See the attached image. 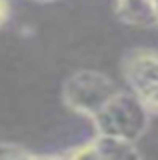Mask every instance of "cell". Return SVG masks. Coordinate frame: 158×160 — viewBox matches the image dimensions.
<instances>
[{
    "instance_id": "cell-1",
    "label": "cell",
    "mask_w": 158,
    "mask_h": 160,
    "mask_svg": "<svg viewBox=\"0 0 158 160\" xmlns=\"http://www.w3.org/2000/svg\"><path fill=\"white\" fill-rule=\"evenodd\" d=\"M90 120L96 128V134H108L138 142L148 128L150 112L136 92L120 90Z\"/></svg>"
},
{
    "instance_id": "cell-2",
    "label": "cell",
    "mask_w": 158,
    "mask_h": 160,
    "mask_svg": "<svg viewBox=\"0 0 158 160\" xmlns=\"http://www.w3.org/2000/svg\"><path fill=\"white\" fill-rule=\"evenodd\" d=\"M120 90L114 80L98 70H78L64 80L62 100L72 112L92 118Z\"/></svg>"
},
{
    "instance_id": "cell-3",
    "label": "cell",
    "mask_w": 158,
    "mask_h": 160,
    "mask_svg": "<svg viewBox=\"0 0 158 160\" xmlns=\"http://www.w3.org/2000/svg\"><path fill=\"white\" fill-rule=\"evenodd\" d=\"M122 76L132 92L158 82V50L134 48L122 58Z\"/></svg>"
},
{
    "instance_id": "cell-4",
    "label": "cell",
    "mask_w": 158,
    "mask_h": 160,
    "mask_svg": "<svg viewBox=\"0 0 158 160\" xmlns=\"http://www.w3.org/2000/svg\"><path fill=\"white\" fill-rule=\"evenodd\" d=\"M94 146L98 160L108 158V160H124V158H138L140 150L136 148V142L126 138H118V136H108V134H96L94 138Z\"/></svg>"
},
{
    "instance_id": "cell-5",
    "label": "cell",
    "mask_w": 158,
    "mask_h": 160,
    "mask_svg": "<svg viewBox=\"0 0 158 160\" xmlns=\"http://www.w3.org/2000/svg\"><path fill=\"white\" fill-rule=\"evenodd\" d=\"M20 160V158H46L42 154H36L32 150L24 148L16 142H0V160Z\"/></svg>"
},
{
    "instance_id": "cell-6",
    "label": "cell",
    "mask_w": 158,
    "mask_h": 160,
    "mask_svg": "<svg viewBox=\"0 0 158 160\" xmlns=\"http://www.w3.org/2000/svg\"><path fill=\"white\" fill-rule=\"evenodd\" d=\"M60 156H64V158H94V160H98L94 140H86V142H82V144H78V146L62 152Z\"/></svg>"
},
{
    "instance_id": "cell-7",
    "label": "cell",
    "mask_w": 158,
    "mask_h": 160,
    "mask_svg": "<svg viewBox=\"0 0 158 160\" xmlns=\"http://www.w3.org/2000/svg\"><path fill=\"white\" fill-rule=\"evenodd\" d=\"M136 94H138V98L142 100V104L146 106L148 112L158 114V82L144 88V90H140V92H136Z\"/></svg>"
},
{
    "instance_id": "cell-8",
    "label": "cell",
    "mask_w": 158,
    "mask_h": 160,
    "mask_svg": "<svg viewBox=\"0 0 158 160\" xmlns=\"http://www.w3.org/2000/svg\"><path fill=\"white\" fill-rule=\"evenodd\" d=\"M10 20V2L8 0H0V28Z\"/></svg>"
},
{
    "instance_id": "cell-9",
    "label": "cell",
    "mask_w": 158,
    "mask_h": 160,
    "mask_svg": "<svg viewBox=\"0 0 158 160\" xmlns=\"http://www.w3.org/2000/svg\"><path fill=\"white\" fill-rule=\"evenodd\" d=\"M32 2H36V4H50V2H56V0H32Z\"/></svg>"
},
{
    "instance_id": "cell-10",
    "label": "cell",
    "mask_w": 158,
    "mask_h": 160,
    "mask_svg": "<svg viewBox=\"0 0 158 160\" xmlns=\"http://www.w3.org/2000/svg\"><path fill=\"white\" fill-rule=\"evenodd\" d=\"M154 8H156V20H158V0H154Z\"/></svg>"
}]
</instances>
